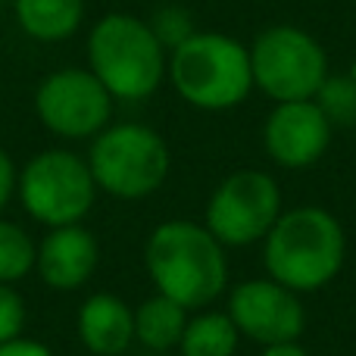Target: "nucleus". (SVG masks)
I'll return each instance as SVG.
<instances>
[{
    "label": "nucleus",
    "instance_id": "1",
    "mask_svg": "<svg viewBox=\"0 0 356 356\" xmlns=\"http://www.w3.org/2000/svg\"><path fill=\"white\" fill-rule=\"evenodd\" d=\"M147 275L156 294L184 309L209 307L228 284L225 250L207 225L172 219L154 228L144 247Z\"/></svg>",
    "mask_w": 356,
    "mask_h": 356
},
{
    "label": "nucleus",
    "instance_id": "23",
    "mask_svg": "<svg viewBox=\"0 0 356 356\" xmlns=\"http://www.w3.org/2000/svg\"><path fill=\"white\" fill-rule=\"evenodd\" d=\"M263 356H309L307 347H300V341H284V344H269Z\"/></svg>",
    "mask_w": 356,
    "mask_h": 356
},
{
    "label": "nucleus",
    "instance_id": "4",
    "mask_svg": "<svg viewBox=\"0 0 356 356\" xmlns=\"http://www.w3.org/2000/svg\"><path fill=\"white\" fill-rule=\"evenodd\" d=\"M169 79L197 110H228L247 100L253 88L250 50L216 31L191 35L172 47Z\"/></svg>",
    "mask_w": 356,
    "mask_h": 356
},
{
    "label": "nucleus",
    "instance_id": "11",
    "mask_svg": "<svg viewBox=\"0 0 356 356\" xmlns=\"http://www.w3.org/2000/svg\"><path fill=\"white\" fill-rule=\"evenodd\" d=\"M328 116L316 100H288L269 113L263 129L266 154L284 169H307L322 160L332 144Z\"/></svg>",
    "mask_w": 356,
    "mask_h": 356
},
{
    "label": "nucleus",
    "instance_id": "17",
    "mask_svg": "<svg viewBox=\"0 0 356 356\" xmlns=\"http://www.w3.org/2000/svg\"><path fill=\"white\" fill-rule=\"evenodd\" d=\"M38 244L22 225L0 219V284H16L35 269Z\"/></svg>",
    "mask_w": 356,
    "mask_h": 356
},
{
    "label": "nucleus",
    "instance_id": "2",
    "mask_svg": "<svg viewBox=\"0 0 356 356\" xmlns=\"http://www.w3.org/2000/svg\"><path fill=\"white\" fill-rule=\"evenodd\" d=\"M263 241L269 278L297 294L325 288L344 266V228L322 207H297L282 213Z\"/></svg>",
    "mask_w": 356,
    "mask_h": 356
},
{
    "label": "nucleus",
    "instance_id": "20",
    "mask_svg": "<svg viewBox=\"0 0 356 356\" xmlns=\"http://www.w3.org/2000/svg\"><path fill=\"white\" fill-rule=\"evenodd\" d=\"M154 35L156 41L163 44V47H178V44L184 41V38H191L194 31H191V19L184 10H178V6H166V10H160L154 16Z\"/></svg>",
    "mask_w": 356,
    "mask_h": 356
},
{
    "label": "nucleus",
    "instance_id": "6",
    "mask_svg": "<svg viewBox=\"0 0 356 356\" xmlns=\"http://www.w3.org/2000/svg\"><path fill=\"white\" fill-rule=\"evenodd\" d=\"M16 191L25 213L47 228L75 225L94 207L97 181L88 160L72 150H41L22 166Z\"/></svg>",
    "mask_w": 356,
    "mask_h": 356
},
{
    "label": "nucleus",
    "instance_id": "18",
    "mask_svg": "<svg viewBox=\"0 0 356 356\" xmlns=\"http://www.w3.org/2000/svg\"><path fill=\"white\" fill-rule=\"evenodd\" d=\"M316 104L328 116L332 125H353L356 122V81L353 79H325V85L316 94Z\"/></svg>",
    "mask_w": 356,
    "mask_h": 356
},
{
    "label": "nucleus",
    "instance_id": "24",
    "mask_svg": "<svg viewBox=\"0 0 356 356\" xmlns=\"http://www.w3.org/2000/svg\"><path fill=\"white\" fill-rule=\"evenodd\" d=\"M0 3H10V0H0Z\"/></svg>",
    "mask_w": 356,
    "mask_h": 356
},
{
    "label": "nucleus",
    "instance_id": "10",
    "mask_svg": "<svg viewBox=\"0 0 356 356\" xmlns=\"http://www.w3.org/2000/svg\"><path fill=\"white\" fill-rule=\"evenodd\" d=\"M228 316L244 338L263 347L300 341L307 328V309L297 291L278 284L275 278L241 282L228 297Z\"/></svg>",
    "mask_w": 356,
    "mask_h": 356
},
{
    "label": "nucleus",
    "instance_id": "19",
    "mask_svg": "<svg viewBox=\"0 0 356 356\" xmlns=\"http://www.w3.org/2000/svg\"><path fill=\"white\" fill-rule=\"evenodd\" d=\"M25 328V300L13 284H0V344L19 338Z\"/></svg>",
    "mask_w": 356,
    "mask_h": 356
},
{
    "label": "nucleus",
    "instance_id": "21",
    "mask_svg": "<svg viewBox=\"0 0 356 356\" xmlns=\"http://www.w3.org/2000/svg\"><path fill=\"white\" fill-rule=\"evenodd\" d=\"M0 356H54V350L47 344H41V341H31L19 334V338L0 344Z\"/></svg>",
    "mask_w": 356,
    "mask_h": 356
},
{
    "label": "nucleus",
    "instance_id": "16",
    "mask_svg": "<svg viewBox=\"0 0 356 356\" xmlns=\"http://www.w3.org/2000/svg\"><path fill=\"white\" fill-rule=\"evenodd\" d=\"M241 332L228 313H200L188 319L178 341L181 356H234Z\"/></svg>",
    "mask_w": 356,
    "mask_h": 356
},
{
    "label": "nucleus",
    "instance_id": "3",
    "mask_svg": "<svg viewBox=\"0 0 356 356\" xmlns=\"http://www.w3.org/2000/svg\"><path fill=\"white\" fill-rule=\"evenodd\" d=\"M154 29L129 13H110L91 29L88 63L100 85L119 100H144L166 75V54Z\"/></svg>",
    "mask_w": 356,
    "mask_h": 356
},
{
    "label": "nucleus",
    "instance_id": "9",
    "mask_svg": "<svg viewBox=\"0 0 356 356\" xmlns=\"http://www.w3.org/2000/svg\"><path fill=\"white\" fill-rule=\"evenodd\" d=\"M35 113L56 138L81 141L100 135L110 125L113 94L91 69H60L38 85Z\"/></svg>",
    "mask_w": 356,
    "mask_h": 356
},
{
    "label": "nucleus",
    "instance_id": "8",
    "mask_svg": "<svg viewBox=\"0 0 356 356\" xmlns=\"http://www.w3.org/2000/svg\"><path fill=\"white\" fill-rule=\"evenodd\" d=\"M282 216V191L275 178L241 169L213 191L207 203V228L222 247H250L269 234Z\"/></svg>",
    "mask_w": 356,
    "mask_h": 356
},
{
    "label": "nucleus",
    "instance_id": "13",
    "mask_svg": "<svg viewBox=\"0 0 356 356\" xmlns=\"http://www.w3.org/2000/svg\"><path fill=\"white\" fill-rule=\"evenodd\" d=\"M75 328L94 356H119L135 341V309L116 294H91L79 307Z\"/></svg>",
    "mask_w": 356,
    "mask_h": 356
},
{
    "label": "nucleus",
    "instance_id": "15",
    "mask_svg": "<svg viewBox=\"0 0 356 356\" xmlns=\"http://www.w3.org/2000/svg\"><path fill=\"white\" fill-rule=\"evenodd\" d=\"M184 325H188V309L163 294L150 297L135 309V341H141L147 350L163 353L178 347Z\"/></svg>",
    "mask_w": 356,
    "mask_h": 356
},
{
    "label": "nucleus",
    "instance_id": "22",
    "mask_svg": "<svg viewBox=\"0 0 356 356\" xmlns=\"http://www.w3.org/2000/svg\"><path fill=\"white\" fill-rule=\"evenodd\" d=\"M16 163L10 160V154L6 150H0V213H3V207L10 203V197L16 194Z\"/></svg>",
    "mask_w": 356,
    "mask_h": 356
},
{
    "label": "nucleus",
    "instance_id": "14",
    "mask_svg": "<svg viewBox=\"0 0 356 356\" xmlns=\"http://www.w3.org/2000/svg\"><path fill=\"white\" fill-rule=\"evenodd\" d=\"M19 29L44 44L66 41L85 19V0H10Z\"/></svg>",
    "mask_w": 356,
    "mask_h": 356
},
{
    "label": "nucleus",
    "instance_id": "12",
    "mask_svg": "<svg viewBox=\"0 0 356 356\" xmlns=\"http://www.w3.org/2000/svg\"><path fill=\"white\" fill-rule=\"evenodd\" d=\"M97 238L81 222L47 228L35 253V269L41 282L54 291H79L97 272Z\"/></svg>",
    "mask_w": 356,
    "mask_h": 356
},
{
    "label": "nucleus",
    "instance_id": "5",
    "mask_svg": "<svg viewBox=\"0 0 356 356\" xmlns=\"http://www.w3.org/2000/svg\"><path fill=\"white\" fill-rule=\"evenodd\" d=\"M88 166L97 191H106L119 200H141L166 181L169 147L147 125H106L100 135H94Z\"/></svg>",
    "mask_w": 356,
    "mask_h": 356
},
{
    "label": "nucleus",
    "instance_id": "7",
    "mask_svg": "<svg viewBox=\"0 0 356 356\" xmlns=\"http://www.w3.org/2000/svg\"><path fill=\"white\" fill-rule=\"evenodd\" d=\"M253 85L275 104L313 100L328 79V56L313 35L294 25L266 29L250 47Z\"/></svg>",
    "mask_w": 356,
    "mask_h": 356
}]
</instances>
